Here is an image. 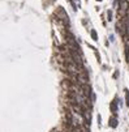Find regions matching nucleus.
I'll list each match as a JSON object with an SVG mask.
<instances>
[{
  "instance_id": "3",
  "label": "nucleus",
  "mask_w": 129,
  "mask_h": 132,
  "mask_svg": "<svg viewBox=\"0 0 129 132\" xmlns=\"http://www.w3.org/2000/svg\"><path fill=\"white\" fill-rule=\"evenodd\" d=\"M91 37H93L94 41H97V39H98V35H97V32H95V30H93V32H91Z\"/></svg>"
},
{
  "instance_id": "2",
  "label": "nucleus",
  "mask_w": 129,
  "mask_h": 132,
  "mask_svg": "<svg viewBox=\"0 0 129 132\" xmlns=\"http://www.w3.org/2000/svg\"><path fill=\"white\" fill-rule=\"evenodd\" d=\"M111 110H112V113H116V111H117V106H116V103H115V102H112Z\"/></svg>"
},
{
  "instance_id": "4",
  "label": "nucleus",
  "mask_w": 129,
  "mask_h": 132,
  "mask_svg": "<svg viewBox=\"0 0 129 132\" xmlns=\"http://www.w3.org/2000/svg\"><path fill=\"white\" fill-rule=\"evenodd\" d=\"M125 95H127V105L129 106V92L125 89Z\"/></svg>"
},
{
  "instance_id": "5",
  "label": "nucleus",
  "mask_w": 129,
  "mask_h": 132,
  "mask_svg": "<svg viewBox=\"0 0 129 132\" xmlns=\"http://www.w3.org/2000/svg\"><path fill=\"white\" fill-rule=\"evenodd\" d=\"M108 20H112V12L108 11Z\"/></svg>"
},
{
  "instance_id": "1",
  "label": "nucleus",
  "mask_w": 129,
  "mask_h": 132,
  "mask_svg": "<svg viewBox=\"0 0 129 132\" xmlns=\"http://www.w3.org/2000/svg\"><path fill=\"white\" fill-rule=\"evenodd\" d=\"M109 126H111L112 128H115L117 126V120H116V118H111L109 119Z\"/></svg>"
},
{
  "instance_id": "6",
  "label": "nucleus",
  "mask_w": 129,
  "mask_h": 132,
  "mask_svg": "<svg viewBox=\"0 0 129 132\" xmlns=\"http://www.w3.org/2000/svg\"><path fill=\"white\" fill-rule=\"evenodd\" d=\"M98 1H100V0H98Z\"/></svg>"
}]
</instances>
